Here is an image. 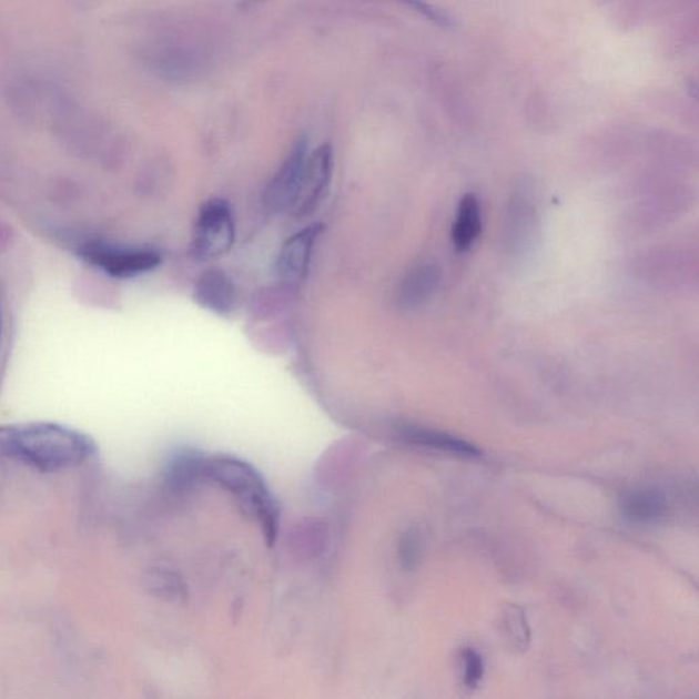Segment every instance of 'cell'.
<instances>
[{
    "instance_id": "6da1fadb",
    "label": "cell",
    "mask_w": 699,
    "mask_h": 699,
    "mask_svg": "<svg viewBox=\"0 0 699 699\" xmlns=\"http://www.w3.org/2000/svg\"><path fill=\"white\" fill-rule=\"evenodd\" d=\"M93 438L53 423L0 426V459L53 473L80 466L97 454Z\"/></svg>"
},
{
    "instance_id": "7a4b0ae2",
    "label": "cell",
    "mask_w": 699,
    "mask_h": 699,
    "mask_svg": "<svg viewBox=\"0 0 699 699\" xmlns=\"http://www.w3.org/2000/svg\"><path fill=\"white\" fill-rule=\"evenodd\" d=\"M203 477L229 490L249 517L260 520L266 544L271 547L275 544L280 511L264 479L252 465L233 456H212L204 459Z\"/></svg>"
},
{
    "instance_id": "3957f363",
    "label": "cell",
    "mask_w": 699,
    "mask_h": 699,
    "mask_svg": "<svg viewBox=\"0 0 699 699\" xmlns=\"http://www.w3.org/2000/svg\"><path fill=\"white\" fill-rule=\"evenodd\" d=\"M235 242L233 206L227 200L211 199L201 206L195 222L192 253L201 262H212L231 251Z\"/></svg>"
},
{
    "instance_id": "277c9868",
    "label": "cell",
    "mask_w": 699,
    "mask_h": 699,
    "mask_svg": "<svg viewBox=\"0 0 699 699\" xmlns=\"http://www.w3.org/2000/svg\"><path fill=\"white\" fill-rule=\"evenodd\" d=\"M80 256L115 280L132 277L155 271L162 264V254L153 249L130 247L92 241L80 247Z\"/></svg>"
},
{
    "instance_id": "5b68a950",
    "label": "cell",
    "mask_w": 699,
    "mask_h": 699,
    "mask_svg": "<svg viewBox=\"0 0 699 699\" xmlns=\"http://www.w3.org/2000/svg\"><path fill=\"white\" fill-rule=\"evenodd\" d=\"M310 146L307 140L300 138L295 142L281 168L276 170L271 181L266 183L263 203L266 210L274 213L292 211L297 199L302 173H304Z\"/></svg>"
},
{
    "instance_id": "8992f818",
    "label": "cell",
    "mask_w": 699,
    "mask_h": 699,
    "mask_svg": "<svg viewBox=\"0 0 699 699\" xmlns=\"http://www.w3.org/2000/svg\"><path fill=\"white\" fill-rule=\"evenodd\" d=\"M333 171L334 153L331 145H320L310 153L302 173L297 199L292 209L293 216L305 217L316 211L327 195Z\"/></svg>"
},
{
    "instance_id": "52a82bcc",
    "label": "cell",
    "mask_w": 699,
    "mask_h": 699,
    "mask_svg": "<svg viewBox=\"0 0 699 699\" xmlns=\"http://www.w3.org/2000/svg\"><path fill=\"white\" fill-rule=\"evenodd\" d=\"M323 233L324 224L313 223L284 242L276 259V274L283 283L294 286L305 280L317 240Z\"/></svg>"
},
{
    "instance_id": "ba28073f",
    "label": "cell",
    "mask_w": 699,
    "mask_h": 699,
    "mask_svg": "<svg viewBox=\"0 0 699 699\" xmlns=\"http://www.w3.org/2000/svg\"><path fill=\"white\" fill-rule=\"evenodd\" d=\"M193 297L201 307L229 315L235 310L236 288L226 272L217 269L205 271L194 284Z\"/></svg>"
},
{
    "instance_id": "9c48e42d",
    "label": "cell",
    "mask_w": 699,
    "mask_h": 699,
    "mask_svg": "<svg viewBox=\"0 0 699 699\" xmlns=\"http://www.w3.org/2000/svg\"><path fill=\"white\" fill-rule=\"evenodd\" d=\"M438 282H440V272L434 264L414 266L399 284L396 304L403 311L418 310L434 297Z\"/></svg>"
},
{
    "instance_id": "30bf717a",
    "label": "cell",
    "mask_w": 699,
    "mask_h": 699,
    "mask_svg": "<svg viewBox=\"0 0 699 699\" xmlns=\"http://www.w3.org/2000/svg\"><path fill=\"white\" fill-rule=\"evenodd\" d=\"M398 434L403 442L413 446L435 449L459 458H477L482 452L474 444L440 430L421 428V426L406 425L399 428Z\"/></svg>"
},
{
    "instance_id": "8fae6325",
    "label": "cell",
    "mask_w": 699,
    "mask_h": 699,
    "mask_svg": "<svg viewBox=\"0 0 699 699\" xmlns=\"http://www.w3.org/2000/svg\"><path fill=\"white\" fill-rule=\"evenodd\" d=\"M620 511L634 524H655L666 517L667 499L657 489H636L627 492L620 500Z\"/></svg>"
},
{
    "instance_id": "7c38bea8",
    "label": "cell",
    "mask_w": 699,
    "mask_h": 699,
    "mask_svg": "<svg viewBox=\"0 0 699 699\" xmlns=\"http://www.w3.org/2000/svg\"><path fill=\"white\" fill-rule=\"evenodd\" d=\"M483 230L482 211L476 195L467 193L462 197L453 224V242L456 251L470 249Z\"/></svg>"
},
{
    "instance_id": "4fadbf2b",
    "label": "cell",
    "mask_w": 699,
    "mask_h": 699,
    "mask_svg": "<svg viewBox=\"0 0 699 699\" xmlns=\"http://www.w3.org/2000/svg\"><path fill=\"white\" fill-rule=\"evenodd\" d=\"M499 631L507 645L519 654H523L530 645V627L524 609L518 606L503 607L499 616Z\"/></svg>"
},
{
    "instance_id": "5bb4252c",
    "label": "cell",
    "mask_w": 699,
    "mask_h": 699,
    "mask_svg": "<svg viewBox=\"0 0 699 699\" xmlns=\"http://www.w3.org/2000/svg\"><path fill=\"white\" fill-rule=\"evenodd\" d=\"M148 588L153 595L165 601L182 602L188 600V586L185 580L173 570L156 568L148 577Z\"/></svg>"
},
{
    "instance_id": "9a60e30c",
    "label": "cell",
    "mask_w": 699,
    "mask_h": 699,
    "mask_svg": "<svg viewBox=\"0 0 699 699\" xmlns=\"http://www.w3.org/2000/svg\"><path fill=\"white\" fill-rule=\"evenodd\" d=\"M462 686L467 691H474L483 682L485 662L483 656L476 649L464 648L460 650Z\"/></svg>"
},
{
    "instance_id": "2e32d148",
    "label": "cell",
    "mask_w": 699,
    "mask_h": 699,
    "mask_svg": "<svg viewBox=\"0 0 699 699\" xmlns=\"http://www.w3.org/2000/svg\"><path fill=\"white\" fill-rule=\"evenodd\" d=\"M399 563L405 571H413L418 566L423 555V537L418 529H408L403 533L398 548Z\"/></svg>"
},
{
    "instance_id": "e0dca14e",
    "label": "cell",
    "mask_w": 699,
    "mask_h": 699,
    "mask_svg": "<svg viewBox=\"0 0 699 699\" xmlns=\"http://www.w3.org/2000/svg\"><path fill=\"white\" fill-rule=\"evenodd\" d=\"M416 6L421 10V13L428 16L432 21L443 23V26H453V22L449 21V18L446 14H443L440 13V11L432 9L430 6L421 3H417Z\"/></svg>"
},
{
    "instance_id": "ac0fdd59",
    "label": "cell",
    "mask_w": 699,
    "mask_h": 699,
    "mask_svg": "<svg viewBox=\"0 0 699 699\" xmlns=\"http://www.w3.org/2000/svg\"><path fill=\"white\" fill-rule=\"evenodd\" d=\"M0 336H2V315H0Z\"/></svg>"
}]
</instances>
